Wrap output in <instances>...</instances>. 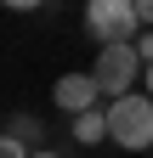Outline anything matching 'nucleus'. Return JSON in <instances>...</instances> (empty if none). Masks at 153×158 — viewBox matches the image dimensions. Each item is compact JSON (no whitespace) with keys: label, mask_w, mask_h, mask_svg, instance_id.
Wrapping results in <instances>:
<instances>
[{"label":"nucleus","mask_w":153,"mask_h":158,"mask_svg":"<svg viewBox=\"0 0 153 158\" xmlns=\"http://www.w3.org/2000/svg\"><path fill=\"white\" fill-rule=\"evenodd\" d=\"M97 85H102V96L113 102V96H130L136 90V79L147 73V62H142V51H136V40H119V45H102L97 51Z\"/></svg>","instance_id":"3"},{"label":"nucleus","mask_w":153,"mask_h":158,"mask_svg":"<svg viewBox=\"0 0 153 158\" xmlns=\"http://www.w3.org/2000/svg\"><path fill=\"white\" fill-rule=\"evenodd\" d=\"M108 141H119L125 152H153V96L147 90L108 102Z\"/></svg>","instance_id":"1"},{"label":"nucleus","mask_w":153,"mask_h":158,"mask_svg":"<svg viewBox=\"0 0 153 158\" xmlns=\"http://www.w3.org/2000/svg\"><path fill=\"white\" fill-rule=\"evenodd\" d=\"M51 102L74 118V113H85V107L108 102V96H102V85H97V73H63V79L51 85Z\"/></svg>","instance_id":"4"},{"label":"nucleus","mask_w":153,"mask_h":158,"mask_svg":"<svg viewBox=\"0 0 153 158\" xmlns=\"http://www.w3.org/2000/svg\"><path fill=\"white\" fill-rule=\"evenodd\" d=\"M136 11H142V23L153 28V0H136Z\"/></svg>","instance_id":"10"},{"label":"nucleus","mask_w":153,"mask_h":158,"mask_svg":"<svg viewBox=\"0 0 153 158\" xmlns=\"http://www.w3.org/2000/svg\"><path fill=\"white\" fill-rule=\"evenodd\" d=\"M142 85H147V96H153V62H147V73H142Z\"/></svg>","instance_id":"12"},{"label":"nucleus","mask_w":153,"mask_h":158,"mask_svg":"<svg viewBox=\"0 0 153 158\" xmlns=\"http://www.w3.org/2000/svg\"><path fill=\"white\" fill-rule=\"evenodd\" d=\"M34 147L28 141H17V135H0V158H28Z\"/></svg>","instance_id":"7"},{"label":"nucleus","mask_w":153,"mask_h":158,"mask_svg":"<svg viewBox=\"0 0 153 158\" xmlns=\"http://www.w3.org/2000/svg\"><path fill=\"white\" fill-rule=\"evenodd\" d=\"M6 135H17V141H28V147H40V141H46V124H40L34 113H11V118H6Z\"/></svg>","instance_id":"6"},{"label":"nucleus","mask_w":153,"mask_h":158,"mask_svg":"<svg viewBox=\"0 0 153 158\" xmlns=\"http://www.w3.org/2000/svg\"><path fill=\"white\" fill-rule=\"evenodd\" d=\"M74 141H80V147H97V141H108V102L85 107V113H74Z\"/></svg>","instance_id":"5"},{"label":"nucleus","mask_w":153,"mask_h":158,"mask_svg":"<svg viewBox=\"0 0 153 158\" xmlns=\"http://www.w3.org/2000/svg\"><path fill=\"white\" fill-rule=\"evenodd\" d=\"M136 51H142V62H153V28H142V34H136Z\"/></svg>","instance_id":"8"},{"label":"nucleus","mask_w":153,"mask_h":158,"mask_svg":"<svg viewBox=\"0 0 153 158\" xmlns=\"http://www.w3.org/2000/svg\"><path fill=\"white\" fill-rule=\"evenodd\" d=\"M6 11H34V6H46V0H0Z\"/></svg>","instance_id":"9"},{"label":"nucleus","mask_w":153,"mask_h":158,"mask_svg":"<svg viewBox=\"0 0 153 158\" xmlns=\"http://www.w3.org/2000/svg\"><path fill=\"white\" fill-rule=\"evenodd\" d=\"M147 23L136 11V0H85V34L97 45H119V40H136Z\"/></svg>","instance_id":"2"},{"label":"nucleus","mask_w":153,"mask_h":158,"mask_svg":"<svg viewBox=\"0 0 153 158\" xmlns=\"http://www.w3.org/2000/svg\"><path fill=\"white\" fill-rule=\"evenodd\" d=\"M28 158H63V152H46V147H34V152H28Z\"/></svg>","instance_id":"11"}]
</instances>
